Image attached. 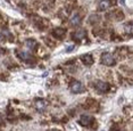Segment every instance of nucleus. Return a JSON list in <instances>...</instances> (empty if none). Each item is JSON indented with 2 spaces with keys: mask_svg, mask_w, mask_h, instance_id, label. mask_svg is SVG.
Listing matches in <instances>:
<instances>
[{
  "mask_svg": "<svg viewBox=\"0 0 133 131\" xmlns=\"http://www.w3.org/2000/svg\"><path fill=\"white\" fill-rule=\"evenodd\" d=\"M101 63L106 66H113L116 64V59L110 53H104L101 55Z\"/></svg>",
  "mask_w": 133,
  "mask_h": 131,
  "instance_id": "f257e3e1",
  "label": "nucleus"
},
{
  "mask_svg": "<svg viewBox=\"0 0 133 131\" xmlns=\"http://www.w3.org/2000/svg\"><path fill=\"white\" fill-rule=\"evenodd\" d=\"M95 88L98 92L105 93L109 90V84H108L107 82H104V81H97L95 83Z\"/></svg>",
  "mask_w": 133,
  "mask_h": 131,
  "instance_id": "f03ea898",
  "label": "nucleus"
},
{
  "mask_svg": "<svg viewBox=\"0 0 133 131\" xmlns=\"http://www.w3.org/2000/svg\"><path fill=\"white\" fill-rule=\"evenodd\" d=\"M69 88H71V91L73 93H80L84 90V86L82 84V82H80L77 80H74L73 82H72Z\"/></svg>",
  "mask_w": 133,
  "mask_h": 131,
  "instance_id": "7ed1b4c3",
  "label": "nucleus"
},
{
  "mask_svg": "<svg viewBox=\"0 0 133 131\" xmlns=\"http://www.w3.org/2000/svg\"><path fill=\"white\" fill-rule=\"evenodd\" d=\"M47 106H48V103L44 99L38 98V99L34 100V107L38 112H43L44 109L47 108Z\"/></svg>",
  "mask_w": 133,
  "mask_h": 131,
  "instance_id": "20e7f679",
  "label": "nucleus"
},
{
  "mask_svg": "<svg viewBox=\"0 0 133 131\" xmlns=\"http://www.w3.org/2000/svg\"><path fill=\"white\" fill-rule=\"evenodd\" d=\"M92 122H93V117L90 116V115H87V114L81 115L80 120H78V123L82 127H89V126H91Z\"/></svg>",
  "mask_w": 133,
  "mask_h": 131,
  "instance_id": "39448f33",
  "label": "nucleus"
},
{
  "mask_svg": "<svg viewBox=\"0 0 133 131\" xmlns=\"http://www.w3.org/2000/svg\"><path fill=\"white\" fill-rule=\"evenodd\" d=\"M85 35H87V32L84 31L83 29H80V30H76V31L72 34V38H73V40H75V41H81L82 39L85 38Z\"/></svg>",
  "mask_w": 133,
  "mask_h": 131,
  "instance_id": "423d86ee",
  "label": "nucleus"
},
{
  "mask_svg": "<svg viewBox=\"0 0 133 131\" xmlns=\"http://www.w3.org/2000/svg\"><path fill=\"white\" fill-rule=\"evenodd\" d=\"M81 60H82V63L84 65H88V66L93 64V57L91 54H85L83 56H81Z\"/></svg>",
  "mask_w": 133,
  "mask_h": 131,
  "instance_id": "0eeeda50",
  "label": "nucleus"
},
{
  "mask_svg": "<svg viewBox=\"0 0 133 131\" xmlns=\"http://www.w3.org/2000/svg\"><path fill=\"white\" fill-rule=\"evenodd\" d=\"M109 7H110V0H100V2L98 5L99 10H101V11L107 10Z\"/></svg>",
  "mask_w": 133,
  "mask_h": 131,
  "instance_id": "6e6552de",
  "label": "nucleus"
},
{
  "mask_svg": "<svg viewBox=\"0 0 133 131\" xmlns=\"http://www.w3.org/2000/svg\"><path fill=\"white\" fill-rule=\"evenodd\" d=\"M69 24H71L72 26H78L81 24V16L77 14H74L73 16L71 17V21H69Z\"/></svg>",
  "mask_w": 133,
  "mask_h": 131,
  "instance_id": "1a4fd4ad",
  "label": "nucleus"
},
{
  "mask_svg": "<svg viewBox=\"0 0 133 131\" xmlns=\"http://www.w3.org/2000/svg\"><path fill=\"white\" fill-rule=\"evenodd\" d=\"M16 54L18 55V57L22 60H25V62H28V60H30L32 58V56H31V54L28 53V51H19V50H17L16 51Z\"/></svg>",
  "mask_w": 133,
  "mask_h": 131,
  "instance_id": "9d476101",
  "label": "nucleus"
},
{
  "mask_svg": "<svg viewBox=\"0 0 133 131\" xmlns=\"http://www.w3.org/2000/svg\"><path fill=\"white\" fill-rule=\"evenodd\" d=\"M65 34H66V30H64V29H56V30H54V32H52V35L57 39L64 38Z\"/></svg>",
  "mask_w": 133,
  "mask_h": 131,
  "instance_id": "9b49d317",
  "label": "nucleus"
},
{
  "mask_svg": "<svg viewBox=\"0 0 133 131\" xmlns=\"http://www.w3.org/2000/svg\"><path fill=\"white\" fill-rule=\"evenodd\" d=\"M25 45L30 49H34V47L38 46V42H37V40H34V39H28V40L25 41Z\"/></svg>",
  "mask_w": 133,
  "mask_h": 131,
  "instance_id": "f8f14e48",
  "label": "nucleus"
},
{
  "mask_svg": "<svg viewBox=\"0 0 133 131\" xmlns=\"http://www.w3.org/2000/svg\"><path fill=\"white\" fill-rule=\"evenodd\" d=\"M124 31H125V33L126 34H129V35L132 34V23L131 22L125 24V26H124Z\"/></svg>",
  "mask_w": 133,
  "mask_h": 131,
  "instance_id": "ddd939ff",
  "label": "nucleus"
},
{
  "mask_svg": "<svg viewBox=\"0 0 133 131\" xmlns=\"http://www.w3.org/2000/svg\"><path fill=\"white\" fill-rule=\"evenodd\" d=\"M48 131H59V130H56V129H51V130H48Z\"/></svg>",
  "mask_w": 133,
  "mask_h": 131,
  "instance_id": "4468645a",
  "label": "nucleus"
}]
</instances>
